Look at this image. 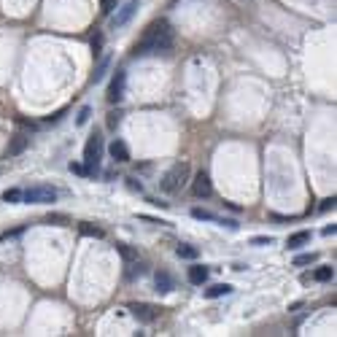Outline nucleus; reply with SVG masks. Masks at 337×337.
<instances>
[{
	"label": "nucleus",
	"mask_w": 337,
	"mask_h": 337,
	"mask_svg": "<svg viewBox=\"0 0 337 337\" xmlns=\"http://www.w3.org/2000/svg\"><path fill=\"white\" fill-rule=\"evenodd\" d=\"M173 41H176V33H173V25L167 19H156L146 27L143 38L135 43L132 54L135 57H146V54H159V51H170L173 49Z\"/></svg>",
	"instance_id": "obj_1"
},
{
	"label": "nucleus",
	"mask_w": 337,
	"mask_h": 337,
	"mask_svg": "<svg viewBox=\"0 0 337 337\" xmlns=\"http://www.w3.org/2000/svg\"><path fill=\"white\" fill-rule=\"evenodd\" d=\"M189 176H192V167H189V162H176L173 167L167 170V173L162 176V181H159V189L162 192H167V194H176V192H181L186 184H189Z\"/></svg>",
	"instance_id": "obj_2"
},
{
	"label": "nucleus",
	"mask_w": 337,
	"mask_h": 337,
	"mask_svg": "<svg viewBox=\"0 0 337 337\" xmlns=\"http://www.w3.org/2000/svg\"><path fill=\"white\" fill-rule=\"evenodd\" d=\"M100 156H103V138H100V132H92L87 146H84V173H100Z\"/></svg>",
	"instance_id": "obj_3"
},
{
	"label": "nucleus",
	"mask_w": 337,
	"mask_h": 337,
	"mask_svg": "<svg viewBox=\"0 0 337 337\" xmlns=\"http://www.w3.org/2000/svg\"><path fill=\"white\" fill-rule=\"evenodd\" d=\"M54 200H57V189L49 184H35L22 192V202H27V205H51Z\"/></svg>",
	"instance_id": "obj_4"
},
{
	"label": "nucleus",
	"mask_w": 337,
	"mask_h": 337,
	"mask_svg": "<svg viewBox=\"0 0 337 337\" xmlns=\"http://www.w3.org/2000/svg\"><path fill=\"white\" fill-rule=\"evenodd\" d=\"M192 194L197 200H208L210 194H213V181H210V176L205 173V170H200L197 176H194L192 181Z\"/></svg>",
	"instance_id": "obj_5"
},
{
	"label": "nucleus",
	"mask_w": 337,
	"mask_h": 337,
	"mask_svg": "<svg viewBox=\"0 0 337 337\" xmlns=\"http://www.w3.org/2000/svg\"><path fill=\"white\" fill-rule=\"evenodd\" d=\"M138 9H140V3L138 0H130V3H124L122 9H116V14H114V19H111V25H114V30H119V27H124L127 22L138 14Z\"/></svg>",
	"instance_id": "obj_6"
},
{
	"label": "nucleus",
	"mask_w": 337,
	"mask_h": 337,
	"mask_svg": "<svg viewBox=\"0 0 337 337\" xmlns=\"http://www.w3.org/2000/svg\"><path fill=\"white\" fill-rule=\"evenodd\" d=\"M27 146H30V135L27 132H17V135L9 140V146H6V159H14V156L25 154Z\"/></svg>",
	"instance_id": "obj_7"
},
{
	"label": "nucleus",
	"mask_w": 337,
	"mask_h": 337,
	"mask_svg": "<svg viewBox=\"0 0 337 337\" xmlns=\"http://www.w3.org/2000/svg\"><path fill=\"white\" fill-rule=\"evenodd\" d=\"M127 308H130V313L138 321H146V324H151V321L156 318V308H154V305H148V302H130Z\"/></svg>",
	"instance_id": "obj_8"
},
{
	"label": "nucleus",
	"mask_w": 337,
	"mask_h": 337,
	"mask_svg": "<svg viewBox=\"0 0 337 337\" xmlns=\"http://www.w3.org/2000/svg\"><path fill=\"white\" fill-rule=\"evenodd\" d=\"M124 84H127V76H124V70H116L111 87H108V103H119V100L124 97Z\"/></svg>",
	"instance_id": "obj_9"
},
{
	"label": "nucleus",
	"mask_w": 337,
	"mask_h": 337,
	"mask_svg": "<svg viewBox=\"0 0 337 337\" xmlns=\"http://www.w3.org/2000/svg\"><path fill=\"white\" fill-rule=\"evenodd\" d=\"M154 286H156V294H170L176 289V280H173V275H170L167 270H159L154 275Z\"/></svg>",
	"instance_id": "obj_10"
},
{
	"label": "nucleus",
	"mask_w": 337,
	"mask_h": 337,
	"mask_svg": "<svg viewBox=\"0 0 337 337\" xmlns=\"http://www.w3.org/2000/svg\"><path fill=\"white\" fill-rule=\"evenodd\" d=\"M108 151H111L114 162H130V148H127V143H124V140H119V138H116L114 143L108 146Z\"/></svg>",
	"instance_id": "obj_11"
},
{
	"label": "nucleus",
	"mask_w": 337,
	"mask_h": 337,
	"mask_svg": "<svg viewBox=\"0 0 337 337\" xmlns=\"http://www.w3.org/2000/svg\"><path fill=\"white\" fill-rule=\"evenodd\" d=\"M189 280L194 286H202L208 280V267H202V264H194V267H189Z\"/></svg>",
	"instance_id": "obj_12"
},
{
	"label": "nucleus",
	"mask_w": 337,
	"mask_h": 337,
	"mask_svg": "<svg viewBox=\"0 0 337 337\" xmlns=\"http://www.w3.org/2000/svg\"><path fill=\"white\" fill-rule=\"evenodd\" d=\"M305 243H310V232H308V230H302V232H294V235H289L286 246H289V248H302Z\"/></svg>",
	"instance_id": "obj_13"
},
{
	"label": "nucleus",
	"mask_w": 337,
	"mask_h": 337,
	"mask_svg": "<svg viewBox=\"0 0 337 337\" xmlns=\"http://www.w3.org/2000/svg\"><path fill=\"white\" fill-rule=\"evenodd\" d=\"M230 292H232L230 284H213L210 289H205V297H208V300H218V297H227Z\"/></svg>",
	"instance_id": "obj_14"
},
{
	"label": "nucleus",
	"mask_w": 337,
	"mask_h": 337,
	"mask_svg": "<svg viewBox=\"0 0 337 337\" xmlns=\"http://www.w3.org/2000/svg\"><path fill=\"white\" fill-rule=\"evenodd\" d=\"M108 62H111V60H108V57H103V60H100V65L95 68V73H92V84H100V81H103V78H105V70H108Z\"/></svg>",
	"instance_id": "obj_15"
},
{
	"label": "nucleus",
	"mask_w": 337,
	"mask_h": 337,
	"mask_svg": "<svg viewBox=\"0 0 337 337\" xmlns=\"http://www.w3.org/2000/svg\"><path fill=\"white\" fill-rule=\"evenodd\" d=\"M81 235H87V238H105V230L95 224H81Z\"/></svg>",
	"instance_id": "obj_16"
},
{
	"label": "nucleus",
	"mask_w": 337,
	"mask_h": 337,
	"mask_svg": "<svg viewBox=\"0 0 337 337\" xmlns=\"http://www.w3.org/2000/svg\"><path fill=\"white\" fill-rule=\"evenodd\" d=\"M176 254L181 256V259H197V248H194V246H186V243H181V246L176 248Z\"/></svg>",
	"instance_id": "obj_17"
},
{
	"label": "nucleus",
	"mask_w": 337,
	"mask_h": 337,
	"mask_svg": "<svg viewBox=\"0 0 337 337\" xmlns=\"http://www.w3.org/2000/svg\"><path fill=\"white\" fill-rule=\"evenodd\" d=\"M116 251L122 254V259H124V262H135V259H138V254H135V251H132L130 246H124V243H116Z\"/></svg>",
	"instance_id": "obj_18"
},
{
	"label": "nucleus",
	"mask_w": 337,
	"mask_h": 337,
	"mask_svg": "<svg viewBox=\"0 0 337 337\" xmlns=\"http://www.w3.org/2000/svg\"><path fill=\"white\" fill-rule=\"evenodd\" d=\"M316 259H318V254H300L294 259V267H305V264H313Z\"/></svg>",
	"instance_id": "obj_19"
},
{
	"label": "nucleus",
	"mask_w": 337,
	"mask_h": 337,
	"mask_svg": "<svg viewBox=\"0 0 337 337\" xmlns=\"http://www.w3.org/2000/svg\"><path fill=\"white\" fill-rule=\"evenodd\" d=\"M313 278H316V280H332L334 278V270L332 267H318L316 272H313Z\"/></svg>",
	"instance_id": "obj_20"
},
{
	"label": "nucleus",
	"mask_w": 337,
	"mask_h": 337,
	"mask_svg": "<svg viewBox=\"0 0 337 337\" xmlns=\"http://www.w3.org/2000/svg\"><path fill=\"white\" fill-rule=\"evenodd\" d=\"M3 200L6 202H22V189H6L3 192Z\"/></svg>",
	"instance_id": "obj_21"
},
{
	"label": "nucleus",
	"mask_w": 337,
	"mask_h": 337,
	"mask_svg": "<svg viewBox=\"0 0 337 337\" xmlns=\"http://www.w3.org/2000/svg\"><path fill=\"white\" fill-rule=\"evenodd\" d=\"M192 216H194V218H202V221H218L213 213H208V210H200V208H194Z\"/></svg>",
	"instance_id": "obj_22"
},
{
	"label": "nucleus",
	"mask_w": 337,
	"mask_h": 337,
	"mask_svg": "<svg viewBox=\"0 0 337 337\" xmlns=\"http://www.w3.org/2000/svg\"><path fill=\"white\" fill-rule=\"evenodd\" d=\"M119 122H122V114L119 111H111V114H108V127H111V130H116V127H119Z\"/></svg>",
	"instance_id": "obj_23"
},
{
	"label": "nucleus",
	"mask_w": 337,
	"mask_h": 337,
	"mask_svg": "<svg viewBox=\"0 0 337 337\" xmlns=\"http://www.w3.org/2000/svg\"><path fill=\"white\" fill-rule=\"evenodd\" d=\"M127 264H130L127 278H135V275H143V272H146V267H143V264H132V262H127Z\"/></svg>",
	"instance_id": "obj_24"
},
{
	"label": "nucleus",
	"mask_w": 337,
	"mask_h": 337,
	"mask_svg": "<svg viewBox=\"0 0 337 337\" xmlns=\"http://www.w3.org/2000/svg\"><path fill=\"white\" fill-rule=\"evenodd\" d=\"M89 116H92V108L84 105L81 111H78V119H76V122H78V124H87V122H89Z\"/></svg>",
	"instance_id": "obj_25"
},
{
	"label": "nucleus",
	"mask_w": 337,
	"mask_h": 337,
	"mask_svg": "<svg viewBox=\"0 0 337 337\" xmlns=\"http://www.w3.org/2000/svg\"><path fill=\"white\" fill-rule=\"evenodd\" d=\"M334 202H337L334 197H326V200L318 205V210H321V213H326V210H332V208H334Z\"/></svg>",
	"instance_id": "obj_26"
},
{
	"label": "nucleus",
	"mask_w": 337,
	"mask_h": 337,
	"mask_svg": "<svg viewBox=\"0 0 337 337\" xmlns=\"http://www.w3.org/2000/svg\"><path fill=\"white\" fill-rule=\"evenodd\" d=\"M100 6H103V14H114L116 0H100Z\"/></svg>",
	"instance_id": "obj_27"
},
{
	"label": "nucleus",
	"mask_w": 337,
	"mask_h": 337,
	"mask_svg": "<svg viewBox=\"0 0 337 337\" xmlns=\"http://www.w3.org/2000/svg\"><path fill=\"white\" fill-rule=\"evenodd\" d=\"M100 49H103V35H95V41H92V54H100Z\"/></svg>",
	"instance_id": "obj_28"
},
{
	"label": "nucleus",
	"mask_w": 337,
	"mask_h": 337,
	"mask_svg": "<svg viewBox=\"0 0 337 337\" xmlns=\"http://www.w3.org/2000/svg\"><path fill=\"white\" fill-rule=\"evenodd\" d=\"M251 243H254V246H270V243H272V238H270V235H267V238L262 235V238H254Z\"/></svg>",
	"instance_id": "obj_29"
},
{
	"label": "nucleus",
	"mask_w": 337,
	"mask_h": 337,
	"mask_svg": "<svg viewBox=\"0 0 337 337\" xmlns=\"http://www.w3.org/2000/svg\"><path fill=\"white\" fill-rule=\"evenodd\" d=\"M46 221H49V224H51V221H68V216H62V213H51L49 218H46Z\"/></svg>",
	"instance_id": "obj_30"
},
{
	"label": "nucleus",
	"mask_w": 337,
	"mask_h": 337,
	"mask_svg": "<svg viewBox=\"0 0 337 337\" xmlns=\"http://www.w3.org/2000/svg\"><path fill=\"white\" fill-rule=\"evenodd\" d=\"M334 232H337V227H334V224H332V227H324V235H334Z\"/></svg>",
	"instance_id": "obj_31"
}]
</instances>
